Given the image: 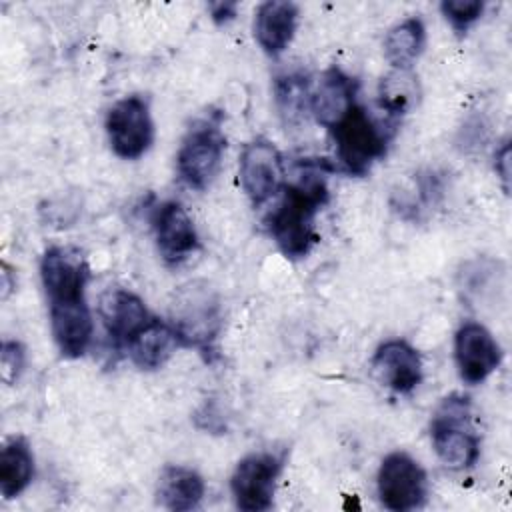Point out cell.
I'll use <instances>...</instances> for the list:
<instances>
[{
    "instance_id": "9",
    "label": "cell",
    "mask_w": 512,
    "mask_h": 512,
    "mask_svg": "<svg viewBox=\"0 0 512 512\" xmlns=\"http://www.w3.org/2000/svg\"><path fill=\"white\" fill-rule=\"evenodd\" d=\"M240 186L254 206H262L284 188V162L280 150L268 138L250 140L238 164Z\"/></svg>"
},
{
    "instance_id": "23",
    "label": "cell",
    "mask_w": 512,
    "mask_h": 512,
    "mask_svg": "<svg viewBox=\"0 0 512 512\" xmlns=\"http://www.w3.org/2000/svg\"><path fill=\"white\" fill-rule=\"evenodd\" d=\"M276 102L280 114L290 122L310 110V82L302 74H286L276 78Z\"/></svg>"
},
{
    "instance_id": "4",
    "label": "cell",
    "mask_w": 512,
    "mask_h": 512,
    "mask_svg": "<svg viewBox=\"0 0 512 512\" xmlns=\"http://www.w3.org/2000/svg\"><path fill=\"white\" fill-rule=\"evenodd\" d=\"M336 160L352 176H366L374 162L384 158L390 132L374 120L364 106L354 104L344 118L330 128Z\"/></svg>"
},
{
    "instance_id": "6",
    "label": "cell",
    "mask_w": 512,
    "mask_h": 512,
    "mask_svg": "<svg viewBox=\"0 0 512 512\" xmlns=\"http://www.w3.org/2000/svg\"><path fill=\"white\" fill-rule=\"evenodd\" d=\"M106 136L112 152L122 160H138L154 142V120L150 102L142 94L116 100L106 112Z\"/></svg>"
},
{
    "instance_id": "22",
    "label": "cell",
    "mask_w": 512,
    "mask_h": 512,
    "mask_svg": "<svg viewBox=\"0 0 512 512\" xmlns=\"http://www.w3.org/2000/svg\"><path fill=\"white\" fill-rule=\"evenodd\" d=\"M422 98V86L412 70L392 68L378 82V104L390 118L410 114Z\"/></svg>"
},
{
    "instance_id": "8",
    "label": "cell",
    "mask_w": 512,
    "mask_h": 512,
    "mask_svg": "<svg viewBox=\"0 0 512 512\" xmlns=\"http://www.w3.org/2000/svg\"><path fill=\"white\" fill-rule=\"evenodd\" d=\"M282 466L284 458L274 452H252L244 456L230 476V492L236 508L244 512L270 510Z\"/></svg>"
},
{
    "instance_id": "24",
    "label": "cell",
    "mask_w": 512,
    "mask_h": 512,
    "mask_svg": "<svg viewBox=\"0 0 512 512\" xmlns=\"http://www.w3.org/2000/svg\"><path fill=\"white\" fill-rule=\"evenodd\" d=\"M486 4L482 0H444L440 4L442 16L456 32H466L484 14Z\"/></svg>"
},
{
    "instance_id": "16",
    "label": "cell",
    "mask_w": 512,
    "mask_h": 512,
    "mask_svg": "<svg viewBox=\"0 0 512 512\" xmlns=\"http://www.w3.org/2000/svg\"><path fill=\"white\" fill-rule=\"evenodd\" d=\"M50 310V328L54 342L62 356L80 358L86 354L92 336L94 322L86 300L48 304Z\"/></svg>"
},
{
    "instance_id": "7",
    "label": "cell",
    "mask_w": 512,
    "mask_h": 512,
    "mask_svg": "<svg viewBox=\"0 0 512 512\" xmlns=\"http://www.w3.org/2000/svg\"><path fill=\"white\" fill-rule=\"evenodd\" d=\"M378 498L392 512L420 508L428 496V478L424 468L406 452H390L378 468Z\"/></svg>"
},
{
    "instance_id": "21",
    "label": "cell",
    "mask_w": 512,
    "mask_h": 512,
    "mask_svg": "<svg viewBox=\"0 0 512 512\" xmlns=\"http://www.w3.org/2000/svg\"><path fill=\"white\" fill-rule=\"evenodd\" d=\"M426 46V26L418 16L394 24L384 38V56L392 68L412 70Z\"/></svg>"
},
{
    "instance_id": "11",
    "label": "cell",
    "mask_w": 512,
    "mask_h": 512,
    "mask_svg": "<svg viewBox=\"0 0 512 512\" xmlns=\"http://www.w3.org/2000/svg\"><path fill=\"white\" fill-rule=\"evenodd\" d=\"M454 358L466 384H480L502 362V348L492 332L480 322H464L454 334Z\"/></svg>"
},
{
    "instance_id": "18",
    "label": "cell",
    "mask_w": 512,
    "mask_h": 512,
    "mask_svg": "<svg viewBox=\"0 0 512 512\" xmlns=\"http://www.w3.org/2000/svg\"><path fill=\"white\" fill-rule=\"evenodd\" d=\"M180 346L172 324L152 316V320L128 340L124 350L136 368L150 372L162 368Z\"/></svg>"
},
{
    "instance_id": "1",
    "label": "cell",
    "mask_w": 512,
    "mask_h": 512,
    "mask_svg": "<svg viewBox=\"0 0 512 512\" xmlns=\"http://www.w3.org/2000/svg\"><path fill=\"white\" fill-rule=\"evenodd\" d=\"M328 202L322 176L308 174L294 184H284L282 198L266 218V228L278 250L290 258H306L318 242L316 216Z\"/></svg>"
},
{
    "instance_id": "13",
    "label": "cell",
    "mask_w": 512,
    "mask_h": 512,
    "mask_svg": "<svg viewBox=\"0 0 512 512\" xmlns=\"http://www.w3.org/2000/svg\"><path fill=\"white\" fill-rule=\"evenodd\" d=\"M370 368L378 384L396 394H410L422 382V356L402 338L382 342L370 360Z\"/></svg>"
},
{
    "instance_id": "28",
    "label": "cell",
    "mask_w": 512,
    "mask_h": 512,
    "mask_svg": "<svg viewBox=\"0 0 512 512\" xmlns=\"http://www.w3.org/2000/svg\"><path fill=\"white\" fill-rule=\"evenodd\" d=\"M16 286V278H12V270L6 262H2V272H0V288H2V300L8 298L12 288Z\"/></svg>"
},
{
    "instance_id": "12",
    "label": "cell",
    "mask_w": 512,
    "mask_h": 512,
    "mask_svg": "<svg viewBox=\"0 0 512 512\" xmlns=\"http://www.w3.org/2000/svg\"><path fill=\"white\" fill-rule=\"evenodd\" d=\"M152 230L158 252L170 266L182 264L200 248L196 226L180 202L158 204L152 212Z\"/></svg>"
},
{
    "instance_id": "25",
    "label": "cell",
    "mask_w": 512,
    "mask_h": 512,
    "mask_svg": "<svg viewBox=\"0 0 512 512\" xmlns=\"http://www.w3.org/2000/svg\"><path fill=\"white\" fill-rule=\"evenodd\" d=\"M0 366L2 380L6 384H14L26 366V348L18 340H4L0 350Z\"/></svg>"
},
{
    "instance_id": "27",
    "label": "cell",
    "mask_w": 512,
    "mask_h": 512,
    "mask_svg": "<svg viewBox=\"0 0 512 512\" xmlns=\"http://www.w3.org/2000/svg\"><path fill=\"white\" fill-rule=\"evenodd\" d=\"M208 10H210V18L216 24H226V22L234 20L238 4H234V2H214V4L208 6Z\"/></svg>"
},
{
    "instance_id": "26",
    "label": "cell",
    "mask_w": 512,
    "mask_h": 512,
    "mask_svg": "<svg viewBox=\"0 0 512 512\" xmlns=\"http://www.w3.org/2000/svg\"><path fill=\"white\" fill-rule=\"evenodd\" d=\"M494 168H496V174L502 180L504 192L508 194V182H510V144H508V140H504L502 146L496 150Z\"/></svg>"
},
{
    "instance_id": "3",
    "label": "cell",
    "mask_w": 512,
    "mask_h": 512,
    "mask_svg": "<svg viewBox=\"0 0 512 512\" xmlns=\"http://www.w3.org/2000/svg\"><path fill=\"white\" fill-rule=\"evenodd\" d=\"M470 398L446 396L430 422V438L440 462L452 470L472 468L480 458V438L470 422Z\"/></svg>"
},
{
    "instance_id": "19",
    "label": "cell",
    "mask_w": 512,
    "mask_h": 512,
    "mask_svg": "<svg viewBox=\"0 0 512 512\" xmlns=\"http://www.w3.org/2000/svg\"><path fill=\"white\" fill-rule=\"evenodd\" d=\"M206 494L204 478L180 464H168L162 468L156 484V500L162 508L172 512H186L200 506Z\"/></svg>"
},
{
    "instance_id": "20",
    "label": "cell",
    "mask_w": 512,
    "mask_h": 512,
    "mask_svg": "<svg viewBox=\"0 0 512 512\" xmlns=\"http://www.w3.org/2000/svg\"><path fill=\"white\" fill-rule=\"evenodd\" d=\"M34 478V454L22 436L10 438L0 452V494L10 500L22 494Z\"/></svg>"
},
{
    "instance_id": "2",
    "label": "cell",
    "mask_w": 512,
    "mask_h": 512,
    "mask_svg": "<svg viewBox=\"0 0 512 512\" xmlns=\"http://www.w3.org/2000/svg\"><path fill=\"white\" fill-rule=\"evenodd\" d=\"M168 322L184 348H196L204 356L216 354L222 306L218 294L206 282H188L174 292Z\"/></svg>"
},
{
    "instance_id": "5",
    "label": "cell",
    "mask_w": 512,
    "mask_h": 512,
    "mask_svg": "<svg viewBox=\"0 0 512 512\" xmlns=\"http://www.w3.org/2000/svg\"><path fill=\"white\" fill-rule=\"evenodd\" d=\"M226 136L220 116H208L190 126L176 154V170L180 180L194 188L206 190L222 168Z\"/></svg>"
},
{
    "instance_id": "15",
    "label": "cell",
    "mask_w": 512,
    "mask_h": 512,
    "mask_svg": "<svg viewBox=\"0 0 512 512\" xmlns=\"http://www.w3.org/2000/svg\"><path fill=\"white\" fill-rule=\"evenodd\" d=\"M356 94L358 80L338 66H330L322 72L314 90H310V112L320 126L330 130L354 104H358Z\"/></svg>"
},
{
    "instance_id": "17",
    "label": "cell",
    "mask_w": 512,
    "mask_h": 512,
    "mask_svg": "<svg viewBox=\"0 0 512 512\" xmlns=\"http://www.w3.org/2000/svg\"><path fill=\"white\" fill-rule=\"evenodd\" d=\"M300 8L286 0L262 2L254 12V38L258 46L272 58L280 56L296 36Z\"/></svg>"
},
{
    "instance_id": "10",
    "label": "cell",
    "mask_w": 512,
    "mask_h": 512,
    "mask_svg": "<svg viewBox=\"0 0 512 512\" xmlns=\"http://www.w3.org/2000/svg\"><path fill=\"white\" fill-rule=\"evenodd\" d=\"M40 278L48 304L86 300L90 268L78 248L50 246L40 260Z\"/></svg>"
},
{
    "instance_id": "14",
    "label": "cell",
    "mask_w": 512,
    "mask_h": 512,
    "mask_svg": "<svg viewBox=\"0 0 512 512\" xmlns=\"http://www.w3.org/2000/svg\"><path fill=\"white\" fill-rule=\"evenodd\" d=\"M98 314L108 338L118 350H124L128 340L152 320L144 300L126 288H110L100 298Z\"/></svg>"
}]
</instances>
